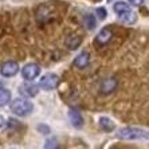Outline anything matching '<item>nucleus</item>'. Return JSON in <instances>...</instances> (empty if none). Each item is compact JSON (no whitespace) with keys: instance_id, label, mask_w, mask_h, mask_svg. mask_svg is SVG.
Here are the masks:
<instances>
[{"instance_id":"obj_7","label":"nucleus","mask_w":149,"mask_h":149,"mask_svg":"<svg viewBox=\"0 0 149 149\" xmlns=\"http://www.w3.org/2000/svg\"><path fill=\"white\" fill-rule=\"evenodd\" d=\"M19 63L15 62V61H8V62H6L4 65H1V67H0V74L3 77H6V78H11V77L16 75L17 73H19Z\"/></svg>"},{"instance_id":"obj_17","label":"nucleus","mask_w":149,"mask_h":149,"mask_svg":"<svg viewBox=\"0 0 149 149\" xmlns=\"http://www.w3.org/2000/svg\"><path fill=\"white\" fill-rule=\"evenodd\" d=\"M43 149H59V142L55 137L47 139L43 144Z\"/></svg>"},{"instance_id":"obj_18","label":"nucleus","mask_w":149,"mask_h":149,"mask_svg":"<svg viewBox=\"0 0 149 149\" xmlns=\"http://www.w3.org/2000/svg\"><path fill=\"white\" fill-rule=\"evenodd\" d=\"M38 130L42 133V134H49V133L51 132V129L49 128V125H46V124L38 125Z\"/></svg>"},{"instance_id":"obj_5","label":"nucleus","mask_w":149,"mask_h":149,"mask_svg":"<svg viewBox=\"0 0 149 149\" xmlns=\"http://www.w3.org/2000/svg\"><path fill=\"white\" fill-rule=\"evenodd\" d=\"M20 74L23 77V79L26 81H34L35 78H38L40 75V66L36 63H27L23 69L20 70Z\"/></svg>"},{"instance_id":"obj_6","label":"nucleus","mask_w":149,"mask_h":149,"mask_svg":"<svg viewBox=\"0 0 149 149\" xmlns=\"http://www.w3.org/2000/svg\"><path fill=\"white\" fill-rule=\"evenodd\" d=\"M38 89H40L39 85L32 83V81H27V82L22 83L20 86H19V93L26 98H32L38 94V91H39Z\"/></svg>"},{"instance_id":"obj_16","label":"nucleus","mask_w":149,"mask_h":149,"mask_svg":"<svg viewBox=\"0 0 149 149\" xmlns=\"http://www.w3.org/2000/svg\"><path fill=\"white\" fill-rule=\"evenodd\" d=\"M10 101H11V91L4 89V87H0V106L7 105Z\"/></svg>"},{"instance_id":"obj_14","label":"nucleus","mask_w":149,"mask_h":149,"mask_svg":"<svg viewBox=\"0 0 149 149\" xmlns=\"http://www.w3.org/2000/svg\"><path fill=\"white\" fill-rule=\"evenodd\" d=\"M83 23L86 26L87 30H94L97 27V20H95V16L91 14H87L83 16Z\"/></svg>"},{"instance_id":"obj_11","label":"nucleus","mask_w":149,"mask_h":149,"mask_svg":"<svg viewBox=\"0 0 149 149\" xmlns=\"http://www.w3.org/2000/svg\"><path fill=\"white\" fill-rule=\"evenodd\" d=\"M116 87H117V79L116 78H108V79H104L101 82L100 90L102 94H110L111 91L116 90Z\"/></svg>"},{"instance_id":"obj_9","label":"nucleus","mask_w":149,"mask_h":149,"mask_svg":"<svg viewBox=\"0 0 149 149\" xmlns=\"http://www.w3.org/2000/svg\"><path fill=\"white\" fill-rule=\"evenodd\" d=\"M69 120L74 128L81 129L83 126V117L81 114V111H78L77 109H70L69 110Z\"/></svg>"},{"instance_id":"obj_1","label":"nucleus","mask_w":149,"mask_h":149,"mask_svg":"<svg viewBox=\"0 0 149 149\" xmlns=\"http://www.w3.org/2000/svg\"><path fill=\"white\" fill-rule=\"evenodd\" d=\"M117 139L126 140V141H149V130L144 128H137V126H125V128L118 129Z\"/></svg>"},{"instance_id":"obj_13","label":"nucleus","mask_w":149,"mask_h":149,"mask_svg":"<svg viewBox=\"0 0 149 149\" xmlns=\"http://www.w3.org/2000/svg\"><path fill=\"white\" fill-rule=\"evenodd\" d=\"M81 38L78 36V35H69L66 38V46L69 47L70 50H75L79 47L81 45Z\"/></svg>"},{"instance_id":"obj_4","label":"nucleus","mask_w":149,"mask_h":149,"mask_svg":"<svg viewBox=\"0 0 149 149\" xmlns=\"http://www.w3.org/2000/svg\"><path fill=\"white\" fill-rule=\"evenodd\" d=\"M38 85L42 90H46V91L54 90L59 85V77L55 73H47L43 77H40Z\"/></svg>"},{"instance_id":"obj_10","label":"nucleus","mask_w":149,"mask_h":149,"mask_svg":"<svg viewBox=\"0 0 149 149\" xmlns=\"http://www.w3.org/2000/svg\"><path fill=\"white\" fill-rule=\"evenodd\" d=\"M89 63H90V55L86 51L79 52L73 61V65L78 69H85V67L89 66Z\"/></svg>"},{"instance_id":"obj_12","label":"nucleus","mask_w":149,"mask_h":149,"mask_svg":"<svg viewBox=\"0 0 149 149\" xmlns=\"http://www.w3.org/2000/svg\"><path fill=\"white\" fill-rule=\"evenodd\" d=\"M98 124H100V128L105 132H113L114 130V122L109 117H101Z\"/></svg>"},{"instance_id":"obj_21","label":"nucleus","mask_w":149,"mask_h":149,"mask_svg":"<svg viewBox=\"0 0 149 149\" xmlns=\"http://www.w3.org/2000/svg\"><path fill=\"white\" fill-rule=\"evenodd\" d=\"M6 124H7V121H6V118H4L3 116H0V129L4 128V126H6Z\"/></svg>"},{"instance_id":"obj_19","label":"nucleus","mask_w":149,"mask_h":149,"mask_svg":"<svg viewBox=\"0 0 149 149\" xmlns=\"http://www.w3.org/2000/svg\"><path fill=\"white\" fill-rule=\"evenodd\" d=\"M95 14L98 15V17H100V19H105V17L108 16V11L105 10L104 7H98L97 10H95Z\"/></svg>"},{"instance_id":"obj_3","label":"nucleus","mask_w":149,"mask_h":149,"mask_svg":"<svg viewBox=\"0 0 149 149\" xmlns=\"http://www.w3.org/2000/svg\"><path fill=\"white\" fill-rule=\"evenodd\" d=\"M113 11L118 15V19L124 23H134L136 15L132 11L130 6L126 4L125 1H116L113 4Z\"/></svg>"},{"instance_id":"obj_8","label":"nucleus","mask_w":149,"mask_h":149,"mask_svg":"<svg viewBox=\"0 0 149 149\" xmlns=\"http://www.w3.org/2000/svg\"><path fill=\"white\" fill-rule=\"evenodd\" d=\"M111 36H113L111 30L109 27H105L97 34V36H95V43H98V45H101V46L108 45L109 42L111 40Z\"/></svg>"},{"instance_id":"obj_15","label":"nucleus","mask_w":149,"mask_h":149,"mask_svg":"<svg viewBox=\"0 0 149 149\" xmlns=\"http://www.w3.org/2000/svg\"><path fill=\"white\" fill-rule=\"evenodd\" d=\"M50 14H51V10L49 7H39L38 8V12H36V17H38L39 22H45L46 19L50 17Z\"/></svg>"},{"instance_id":"obj_20","label":"nucleus","mask_w":149,"mask_h":149,"mask_svg":"<svg viewBox=\"0 0 149 149\" xmlns=\"http://www.w3.org/2000/svg\"><path fill=\"white\" fill-rule=\"evenodd\" d=\"M128 1H129V4H132L134 7H140L144 3V0H128Z\"/></svg>"},{"instance_id":"obj_2","label":"nucleus","mask_w":149,"mask_h":149,"mask_svg":"<svg viewBox=\"0 0 149 149\" xmlns=\"http://www.w3.org/2000/svg\"><path fill=\"white\" fill-rule=\"evenodd\" d=\"M11 111L19 117H26V116L31 114L34 110V104L27 98H15L11 101L10 104Z\"/></svg>"}]
</instances>
